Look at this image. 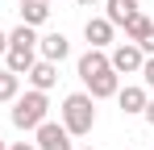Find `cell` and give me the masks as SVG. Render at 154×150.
Here are the masks:
<instances>
[{"mask_svg": "<svg viewBox=\"0 0 154 150\" xmlns=\"http://www.w3.org/2000/svg\"><path fill=\"white\" fill-rule=\"evenodd\" d=\"M92 125H96L92 96H88V92H71V96L63 100V129H67L71 138H83V133H92Z\"/></svg>", "mask_w": 154, "mask_h": 150, "instance_id": "6da1fadb", "label": "cell"}, {"mask_svg": "<svg viewBox=\"0 0 154 150\" xmlns=\"http://www.w3.org/2000/svg\"><path fill=\"white\" fill-rule=\"evenodd\" d=\"M46 113H50V100H46V92H38V88H29L25 96L13 100V125L17 129H38V125L46 121Z\"/></svg>", "mask_w": 154, "mask_h": 150, "instance_id": "7a4b0ae2", "label": "cell"}, {"mask_svg": "<svg viewBox=\"0 0 154 150\" xmlns=\"http://www.w3.org/2000/svg\"><path fill=\"white\" fill-rule=\"evenodd\" d=\"M142 63H146V54L137 50V42H121V46L108 54V67H112L117 75H137Z\"/></svg>", "mask_w": 154, "mask_h": 150, "instance_id": "3957f363", "label": "cell"}, {"mask_svg": "<svg viewBox=\"0 0 154 150\" xmlns=\"http://www.w3.org/2000/svg\"><path fill=\"white\" fill-rule=\"evenodd\" d=\"M33 133H38V142H33L38 150H75L71 146V133H67L58 121H42Z\"/></svg>", "mask_w": 154, "mask_h": 150, "instance_id": "277c9868", "label": "cell"}, {"mask_svg": "<svg viewBox=\"0 0 154 150\" xmlns=\"http://www.w3.org/2000/svg\"><path fill=\"white\" fill-rule=\"evenodd\" d=\"M83 83H88V96H92V100H108V96L121 92V75L112 71V67L100 71V75H92V79H83Z\"/></svg>", "mask_w": 154, "mask_h": 150, "instance_id": "5b68a950", "label": "cell"}, {"mask_svg": "<svg viewBox=\"0 0 154 150\" xmlns=\"http://www.w3.org/2000/svg\"><path fill=\"white\" fill-rule=\"evenodd\" d=\"M25 79L38 88V92H50L54 83H58V63H46V58H38V63L25 71Z\"/></svg>", "mask_w": 154, "mask_h": 150, "instance_id": "8992f818", "label": "cell"}, {"mask_svg": "<svg viewBox=\"0 0 154 150\" xmlns=\"http://www.w3.org/2000/svg\"><path fill=\"white\" fill-rule=\"evenodd\" d=\"M38 50H42L46 63H63V58L71 54V42H67L63 33H46V38H38Z\"/></svg>", "mask_w": 154, "mask_h": 150, "instance_id": "52a82bcc", "label": "cell"}, {"mask_svg": "<svg viewBox=\"0 0 154 150\" xmlns=\"http://www.w3.org/2000/svg\"><path fill=\"white\" fill-rule=\"evenodd\" d=\"M83 38H88V46L92 50H104L112 42V21H104V17H92V21L83 25Z\"/></svg>", "mask_w": 154, "mask_h": 150, "instance_id": "ba28073f", "label": "cell"}, {"mask_svg": "<svg viewBox=\"0 0 154 150\" xmlns=\"http://www.w3.org/2000/svg\"><path fill=\"white\" fill-rule=\"evenodd\" d=\"M4 63H8L4 71H13V75H25L29 67L38 63V50H25V46H8V50H4Z\"/></svg>", "mask_w": 154, "mask_h": 150, "instance_id": "9c48e42d", "label": "cell"}, {"mask_svg": "<svg viewBox=\"0 0 154 150\" xmlns=\"http://www.w3.org/2000/svg\"><path fill=\"white\" fill-rule=\"evenodd\" d=\"M108 71V54L104 50H88V54H79V79H92V75Z\"/></svg>", "mask_w": 154, "mask_h": 150, "instance_id": "30bf717a", "label": "cell"}, {"mask_svg": "<svg viewBox=\"0 0 154 150\" xmlns=\"http://www.w3.org/2000/svg\"><path fill=\"white\" fill-rule=\"evenodd\" d=\"M46 17H50V4L46 0H25L21 4V25H33L38 29V25H46Z\"/></svg>", "mask_w": 154, "mask_h": 150, "instance_id": "8fae6325", "label": "cell"}, {"mask_svg": "<svg viewBox=\"0 0 154 150\" xmlns=\"http://www.w3.org/2000/svg\"><path fill=\"white\" fill-rule=\"evenodd\" d=\"M104 8H108V17L104 21H112V25H125L133 13H137V0H104Z\"/></svg>", "mask_w": 154, "mask_h": 150, "instance_id": "7c38bea8", "label": "cell"}, {"mask_svg": "<svg viewBox=\"0 0 154 150\" xmlns=\"http://www.w3.org/2000/svg\"><path fill=\"white\" fill-rule=\"evenodd\" d=\"M117 100H121V113H142L150 96H146V88H121Z\"/></svg>", "mask_w": 154, "mask_h": 150, "instance_id": "4fadbf2b", "label": "cell"}, {"mask_svg": "<svg viewBox=\"0 0 154 150\" xmlns=\"http://www.w3.org/2000/svg\"><path fill=\"white\" fill-rule=\"evenodd\" d=\"M150 25H154V21L146 17V13H133V17L121 25V29H125V42H142V38L150 33Z\"/></svg>", "mask_w": 154, "mask_h": 150, "instance_id": "5bb4252c", "label": "cell"}, {"mask_svg": "<svg viewBox=\"0 0 154 150\" xmlns=\"http://www.w3.org/2000/svg\"><path fill=\"white\" fill-rule=\"evenodd\" d=\"M21 96V75L13 71H0V104H8V100Z\"/></svg>", "mask_w": 154, "mask_h": 150, "instance_id": "9a60e30c", "label": "cell"}, {"mask_svg": "<svg viewBox=\"0 0 154 150\" xmlns=\"http://www.w3.org/2000/svg\"><path fill=\"white\" fill-rule=\"evenodd\" d=\"M8 46H25V50H38V33H33V25H17V29L8 33Z\"/></svg>", "mask_w": 154, "mask_h": 150, "instance_id": "2e32d148", "label": "cell"}, {"mask_svg": "<svg viewBox=\"0 0 154 150\" xmlns=\"http://www.w3.org/2000/svg\"><path fill=\"white\" fill-rule=\"evenodd\" d=\"M137 50H142V54H146V58H154V25H150V33H146V38H142V42H137Z\"/></svg>", "mask_w": 154, "mask_h": 150, "instance_id": "e0dca14e", "label": "cell"}, {"mask_svg": "<svg viewBox=\"0 0 154 150\" xmlns=\"http://www.w3.org/2000/svg\"><path fill=\"white\" fill-rule=\"evenodd\" d=\"M137 75L146 79V88H154V58H146V63H142V71H137Z\"/></svg>", "mask_w": 154, "mask_h": 150, "instance_id": "ac0fdd59", "label": "cell"}, {"mask_svg": "<svg viewBox=\"0 0 154 150\" xmlns=\"http://www.w3.org/2000/svg\"><path fill=\"white\" fill-rule=\"evenodd\" d=\"M142 117H146V121L154 125V100H146V108H142Z\"/></svg>", "mask_w": 154, "mask_h": 150, "instance_id": "d6986e66", "label": "cell"}, {"mask_svg": "<svg viewBox=\"0 0 154 150\" xmlns=\"http://www.w3.org/2000/svg\"><path fill=\"white\" fill-rule=\"evenodd\" d=\"M8 150H38V146H33V142H13Z\"/></svg>", "mask_w": 154, "mask_h": 150, "instance_id": "ffe728a7", "label": "cell"}, {"mask_svg": "<svg viewBox=\"0 0 154 150\" xmlns=\"http://www.w3.org/2000/svg\"><path fill=\"white\" fill-rule=\"evenodd\" d=\"M4 50H8V33L0 29V54H4Z\"/></svg>", "mask_w": 154, "mask_h": 150, "instance_id": "44dd1931", "label": "cell"}, {"mask_svg": "<svg viewBox=\"0 0 154 150\" xmlns=\"http://www.w3.org/2000/svg\"><path fill=\"white\" fill-rule=\"evenodd\" d=\"M79 4H83V8H88V4H100V0H79Z\"/></svg>", "mask_w": 154, "mask_h": 150, "instance_id": "7402d4cb", "label": "cell"}, {"mask_svg": "<svg viewBox=\"0 0 154 150\" xmlns=\"http://www.w3.org/2000/svg\"><path fill=\"white\" fill-rule=\"evenodd\" d=\"M75 150H92V146H75Z\"/></svg>", "mask_w": 154, "mask_h": 150, "instance_id": "603a6c76", "label": "cell"}, {"mask_svg": "<svg viewBox=\"0 0 154 150\" xmlns=\"http://www.w3.org/2000/svg\"><path fill=\"white\" fill-rule=\"evenodd\" d=\"M0 150H8V146H4V142H0Z\"/></svg>", "mask_w": 154, "mask_h": 150, "instance_id": "cb8c5ba5", "label": "cell"}, {"mask_svg": "<svg viewBox=\"0 0 154 150\" xmlns=\"http://www.w3.org/2000/svg\"><path fill=\"white\" fill-rule=\"evenodd\" d=\"M46 4H54V0H46Z\"/></svg>", "mask_w": 154, "mask_h": 150, "instance_id": "d4e9b609", "label": "cell"}, {"mask_svg": "<svg viewBox=\"0 0 154 150\" xmlns=\"http://www.w3.org/2000/svg\"><path fill=\"white\" fill-rule=\"evenodd\" d=\"M21 4H25V0H21Z\"/></svg>", "mask_w": 154, "mask_h": 150, "instance_id": "484cf974", "label": "cell"}]
</instances>
